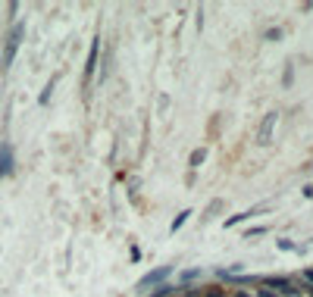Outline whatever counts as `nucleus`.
<instances>
[{
    "label": "nucleus",
    "mask_w": 313,
    "mask_h": 297,
    "mask_svg": "<svg viewBox=\"0 0 313 297\" xmlns=\"http://www.w3.org/2000/svg\"><path fill=\"white\" fill-rule=\"evenodd\" d=\"M22 35H25V25L22 22H16L13 25V32H9L6 38V50H3V69L13 66V59H16V50H19V44H22Z\"/></svg>",
    "instance_id": "obj_1"
},
{
    "label": "nucleus",
    "mask_w": 313,
    "mask_h": 297,
    "mask_svg": "<svg viewBox=\"0 0 313 297\" xmlns=\"http://www.w3.org/2000/svg\"><path fill=\"white\" fill-rule=\"evenodd\" d=\"M279 122V113H266L260 122V132H257V144H269L272 141V128Z\"/></svg>",
    "instance_id": "obj_2"
},
{
    "label": "nucleus",
    "mask_w": 313,
    "mask_h": 297,
    "mask_svg": "<svg viewBox=\"0 0 313 297\" xmlns=\"http://www.w3.org/2000/svg\"><path fill=\"white\" fill-rule=\"evenodd\" d=\"M169 272H172V266H160V269H151V272H148V275H144V279L138 282V288L144 291V288H151V285H160V282H163Z\"/></svg>",
    "instance_id": "obj_3"
},
{
    "label": "nucleus",
    "mask_w": 313,
    "mask_h": 297,
    "mask_svg": "<svg viewBox=\"0 0 313 297\" xmlns=\"http://www.w3.org/2000/svg\"><path fill=\"white\" fill-rule=\"evenodd\" d=\"M9 172H13V147L3 141L0 144V175H9Z\"/></svg>",
    "instance_id": "obj_4"
},
{
    "label": "nucleus",
    "mask_w": 313,
    "mask_h": 297,
    "mask_svg": "<svg viewBox=\"0 0 313 297\" xmlns=\"http://www.w3.org/2000/svg\"><path fill=\"white\" fill-rule=\"evenodd\" d=\"M97 50H101V38L91 44V50H88V63H85V82H91L94 69H97Z\"/></svg>",
    "instance_id": "obj_5"
},
{
    "label": "nucleus",
    "mask_w": 313,
    "mask_h": 297,
    "mask_svg": "<svg viewBox=\"0 0 313 297\" xmlns=\"http://www.w3.org/2000/svg\"><path fill=\"white\" fill-rule=\"evenodd\" d=\"M188 216H191V210H185V213H179V216H175V219H172V225H169V232L175 235V232H179V229H182V225H185V219H188Z\"/></svg>",
    "instance_id": "obj_6"
},
{
    "label": "nucleus",
    "mask_w": 313,
    "mask_h": 297,
    "mask_svg": "<svg viewBox=\"0 0 313 297\" xmlns=\"http://www.w3.org/2000/svg\"><path fill=\"white\" fill-rule=\"evenodd\" d=\"M254 213H257V210H251V213H238V216H232V219H226V225H229V229H232V225H238V222H244V219H248V216H254Z\"/></svg>",
    "instance_id": "obj_7"
},
{
    "label": "nucleus",
    "mask_w": 313,
    "mask_h": 297,
    "mask_svg": "<svg viewBox=\"0 0 313 297\" xmlns=\"http://www.w3.org/2000/svg\"><path fill=\"white\" fill-rule=\"evenodd\" d=\"M204 297H229V291H222V288H207V291H204Z\"/></svg>",
    "instance_id": "obj_8"
},
{
    "label": "nucleus",
    "mask_w": 313,
    "mask_h": 297,
    "mask_svg": "<svg viewBox=\"0 0 313 297\" xmlns=\"http://www.w3.org/2000/svg\"><path fill=\"white\" fill-rule=\"evenodd\" d=\"M201 275V269H188V272H182V282H194Z\"/></svg>",
    "instance_id": "obj_9"
},
{
    "label": "nucleus",
    "mask_w": 313,
    "mask_h": 297,
    "mask_svg": "<svg viewBox=\"0 0 313 297\" xmlns=\"http://www.w3.org/2000/svg\"><path fill=\"white\" fill-rule=\"evenodd\" d=\"M198 163H204V147H201V150H194V153H191V166H198Z\"/></svg>",
    "instance_id": "obj_10"
},
{
    "label": "nucleus",
    "mask_w": 313,
    "mask_h": 297,
    "mask_svg": "<svg viewBox=\"0 0 313 297\" xmlns=\"http://www.w3.org/2000/svg\"><path fill=\"white\" fill-rule=\"evenodd\" d=\"M291 78H295V66L288 63V66H285V85H291Z\"/></svg>",
    "instance_id": "obj_11"
},
{
    "label": "nucleus",
    "mask_w": 313,
    "mask_h": 297,
    "mask_svg": "<svg viewBox=\"0 0 313 297\" xmlns=\"http://www.w3.org/2000/svg\"><path fill=\"white\" fill-rule=\"evenodd\" d=\"M169 291H172L169 285H163V288H156V291H154V297H169Z\"/></svg>",
    "instance_id": "obj_12"
},
{
    "label": "nucleus",
    "mask_w": 313,
    "mask_h": 297,
    "mask_svg": "<svg viewBox=\"0 0 313 297\" xmlns=\"http://www.w3.org/2000/svg\"><path fill=\"white\" fill-rule=\"evenodd\" d=\"M232 297H257V294H251V291H238V294H232Z\"/></svg>",
    "instance_id": "obj_13"
},
{
    "label": "nucleus",
    "mask_w": 313,
    "mask_h": 297,
    "mask_svg": "<svg viewBox=\"0 0 313 297\" xmlns=\"http://www.w3.org/2000/svg\"><path fill=\"white\" fill-rule=\"evenodd\" d=\"M304 279H307V282L313 285V269H304Z\"/></svg>",
    "instance_id": "obj_14"
}]
</instances>
